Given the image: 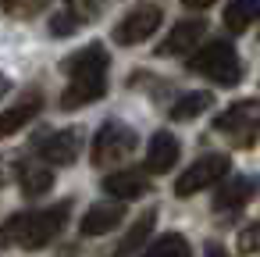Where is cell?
<instances>
[{
	"instance_id": "cell-18",
	"label": "cell",
	"mask_w": 260,
	"mask_h": 257,
	"mask_svg": "<svg viewBox=\"0 0 260 257\" xmlns=\"http://www.w3.org/2000/svg\"><path fill=\"white\" fill-rule=\"evenodd\" d=\"M210 104H214V97H210L207 90L185 93V97H178V100L171 104V122H192V118H200Z\"/></svg>"
},
{
	"instance_id": "cell-13",
	"label": "cell",
	"mask_w": 260,
	"mask_h": 257,
	"mask_svg": "<svg viewBox=\"0 0 260 257\" xmlns=\"http://www.w3.org/2000/svg\"><path fill=\"white\" fill-rule=\"evenodd\" d=\"M40 107H43V97H40V93H29L25 100H18L15 107H8L4 115H0V139H8V136H15L18 129H25V125L40 115Z\"/></svg>"
},
{
	"instance_id": "cell-9",
	"label": "cell",
	"mask_w": 260,
	"mask_h": 257,
	"mask_svg": "<svg viewBox=\"0 0 260 257\" xmlns=\"http://www.w3.org/2000/svg\"><path fill=\"white\" fill-rule=\"evenodd\" d=\"M207 36V25L200 22V18H189V22H178L164 40H160V47H157V54L160 58H178V54H185V50H192L200 40Z\"/></svg>"
},
{
	"instance_id": "cell-2",
	"label": "cell",
	"mask_w": 260,
	"mask_h": 257,
	"mask_svg": "<svg viewBox=\"0 0 260 257\" xmlns=\"http://www.w3.org/2000/svg\"><path fill=\"white\" fill-rule=\"evenodd\" d=\"M189 68L196 75H207L210 82L217 86H235L242 82V61L235 54V47L228 40H210L207 47H200L192 58H189Z\"/></svg>"
},
{
	"instance_id": "cell-5",
	"label": "cell",
	"mask_w": 260,
	"mask_h": 257,
	"mask_svg": "<svg viewBox=\"0 0 260 257\" xmlns=\"http://www.w3.org/2000/svg\"><path fill=\"white\" fill-rule=\"evenodd\" d=\"M224 175H228V157H224V154H207V157H200L196 164H189V168L175 179V196H192V193H200V189L221 182Z\"/></svg>"
},
{
	"instance_id": "cell-6",
	"label": "cell",
	"mask_w": 260,
	"mask_h": 257,
	"mask_svg": "<svg viewBox=\"0 0 260 257\" xmlns=\"http://www.w3.org/2000/svg\"><path fill=\"white\" fill-rule=\"evenodd\" d=\"M160 22H164V11H160L157 4H143V8L128 11V15L114 25V43H121V47H136V43L150 40V36L157 33Z\"/></svg>"
},
{
	"instance_id": "cell-22",
	"label": "cell",
	"mask_w": 260,
	"mask_h": 257,
	"mask_svg": "<svg viewBox=\"0 0 260 257\" xmlns=\"http://www.w3.org/2000/svg\"><path fill=\"white\" fill-rule=\"evenodd\" d=\"M239 253H260V218L239 232Z\"/></svg>"
},
{
	"instance_id": "cell-4",
	"label": "cell",
	"mask_w": 260,
	"mask_h": 257,
	"mask_svg": "<svg viewBox=\"0 0 260 257\" xmlns=\"http://www.w3.org/2000/svg\"><path fill=\"white\" fill-rule=\"evenodd\" d=\"M214 129L224 132V136H232L235 143L249 147L253 136H256V129H260V100H239V104H232L228 111L217 115Z\"/></svg>"
},
{
	"instance_id": "cell-10",
	"label": "cell",
	"mask_w": 260,
	"mask_h": 257,
	"mask_svg": "<svg viewBox=\"0 0 260 257\" xmlns=\"http://www.w3.org/2000/svg\"><path fill=\"white\" fill-rule=\"evenodd\" d=\"M104 189L118 200H136V196H146L150 193V175L139 172V168H125V172H111L104 179Z\"/></svg>"
},
{
	"instance_id": "cell-3",
	"label": "cell",
	"mask_w": 260,
	"mask_h": 257,
	"mask_svg": "<svg viewBox=\"0 0 260 257\" xmlns=\"http://www.w3.org/2000/svg\"><path fill=\"white\" fill-rule=\"evenodd\" d=\"M136 143H139V136H136L128 125L107 122V125L96 132V139H93V164H100V168L118 164V161H125V157L136 150Z\"/></svg>"
},
{
	"instance_id": "cell-26",
	"label": "cell",
	"mask_w": 260,
	"mask_h": 257,
	"mask_svg": "<svg viewBox=\"0 0 260 257\" xmlns=\"http://www.w3.org/2000/svg\"><path fill=\"white\" fill-rule=\"evenodd\" d=\"M207 257H228V253H224L217 243H210V246H207Z\"/></svg>"
},
{
	"instance_id": "cell-15",
	"label": "cell",
	"mask_w": 260,
	"mask_h": 257,
	"mask_svg": "<svg viewBox=\"0 0 260 257\" xmlns=\"http://www.w3.org/2000/svg\"><path fill=\"white\" fill-rule=\"evenodd\" d=\"M253 189H256V182H253V179H246V175H235V179H228V182L217 189V196H214V207H217V211L242 207V204L253 196Z\"/></svg>"
},
{
	"instance_id": "cell-14",
	"label": "cell",
	"mask_w": 260,
	"mask_h": 257,
	"mask_svg": "<svg viewBox=\"0 0 260 257\" xmlns=\"http://www.w3.org/2000/svg\"><path fill=\"white\" fill-rule=\"evenodd\" d=\"M121 218H125V207L121 204H96V207L86 211V218H82L79 229H82V236H104V232L118 229Z\"/></svg>"
},
{
	"instance_id": "cell-1",
	"label": "cell",
	"mask_w": 260,
	"mask_h": 257,
	"mask_svg": "<svg viewBox=\"0 0 260 257\" xmlns=\"http://www.w3.org/2000/svg\"><path fill=\"white\" fill-rule=\"evenodd\" d=\"M68 211L72 204H57V207H47V211H32V214H11L4 225H0V246H25V250H40L47 246L68 221Z\"/></svg>"
},
{
	"instance_id": "cell-27",
	"label": "cell",
	"mask_w": 260,
	"mask_h": 257,
	"mask_svg": "<svg viewBox=\"0 0 260 257\" xmlns=\"http://www.w3.org/2000/svg\"><path fill=\"white\" fill-rule=\"evenodd\" d=\"M8 90H11V82H8V79H4V75H0V97H4V93H8Z\"/></svg>"
},
{
	"instance_id": "cell-24",
	"label": "cell",
	"mask_w": 260,
	"mask_h": 257,
	"mask_svg": "<svg viewBox=\"0 0 260 257\" xmlns=\"http://www.w3.org/2000/svg\"><path fill=\"white\" fill-rule=\"evenodd\" d=\"M104 8V0H68V11L79 18V22H86V18H93L96 11Z\"/></svg>"
},
{
	"instance_id": "cell-17",
	"label": "cell",
	"mask_w": 260,
	"mask_h": 257,
	"mask_svg": "<svg viewBox=\"0 0 260 257\" xmlns=\"http://www.w3.org/2000/svg\"><path fill=\"white\" fill-rule=\"evenodd\" d=\"M153 225H157V211H143L136 221H132V229H128V236L121 239V246H118V257H128V253H136L150 236H153Z\"/></svg>"
},
{
	"instance_id": "cell-23",
	"label": "cell",
	"mask_w": 260,
	"mask_h": 257,
	"mask_svg": "<svg viewBox=\"0 0 260 257\" xmlns=\"http://www.w3.org/2000/svg\"><path fill=\"white\" fill-rule=\"evenodd\" d=\"M79 25H82V22H79L72 11H61V15L50 18V33H54V36H72V33H79Z\"/></svg>"
},
{
	"instance_id": "cell-19",
	"label": "cell",
	"mask_w": 260,
	"mask_h": 257,
	"mask_svg": "<svg viewBox=\"0 0 260 257\" xmlns=\"http://www.w3.org/2000/svg\"><path fill=\"white\" fill-rule=\"evenodd\" d=\"M143 257H192V246H189V239L182 232H168L157 243H150V250Z\"/></svg>"
},
{
	"instance_id": "cell-25",
	"label": "cell",
	"mask_w": 260,
	"mask_h": 257,
	"mask_svg": "<svg viewBox=\"0 0 260 257\" xmlns=\"http://www.w3.org/2000/svg\"><path fill=\"white\" fill-rule=\"evenodd\" d=\"M182 4H185V8H192V11H203V8H210V4H214V0H182Z\"/></svg>"
},
{
	"instance_id": "cell-16",
	"label": "cell",
	"mask_w": 260,
	"mask_h": 257,
	"mask_svg": "<svg viewBox=\"0 0 260 257\" xmlns=\"http://www.w3.org/2000/svg\"><path fill=\"white\" fill-rule=\"evenodd\" d=\"M253 22H260V0H232L224 8V25L232 33H246Z\"/></svg>"
},
{
	"instance_id": "cell-11",
	"label": "cell",
	"mask_w": 260,
	"mask_h": 257,
	"mask_svg": "<svg viewBox=\"0 0 260 257\" xmlns=\"http://www.w3.org/2000/svg\"><path fill=\"white\" fill-rule=\"evenodd\" d=\"M178 161V139L171 132H153L150 147H146V172L153 175H168Z\"/></svg>"
},
{
	"instance_id": "cell-8",
	"label": "cell",
	"mask_w": 260,
	"mask_h": 257,
	"mask_svg": "<svg viewBox=\"0 0 260 257\" xmlns=\"http://www.w3.org/2000/svg\"><path fill=\"white\" fill-rule=\"evenodd\" d=\"M79 150H82V129H64L40 143V154L47 164H75Z\"/></svg>"
},
{
	"instance_id": "cell-7",
	"label": "cell",
	"mask_w": 260,
	"mask_h": 257,
	"mask_svg": "<svg viewBox=\"0 0 260 257\" xmlns=\"http://www.w3.org/2000/svg\"><path fill=\"white\" fill-rule=\"evenodd\" d=\"M107 65H111V58H107V50L100 47V43H89V47H82V50H75L72 58H64V75H72V79H96V75H107Z\"/></svg>"
},
{
	"instance_id": "cell-21",
	"label": "cell",
	"mask_w": 260,
	"mask_h": 257,
	"mask_svg": "<svg viewBox=\"0 0 260 257\" xmlns=\"http://www.w3.org/2000/svg\"><path fill=\"white\" fill-rule=\"evenodd\" d=\"M0 8H4L11 18H32L47 8V0H0Z\"/></svg>"
},
{
	"instance_id": "cell-12",
	"label": "cell",
	"mask_w": 260,
	"mask_h": 257,
	"mask_svg": "<svg viewBox=\"0 0 260 257\" xmlns=\"http://www.w3.org/2000/svg\"><path fill=\"white\" fill-rule=\"evenodd\" d=\"M107 93V75H96V79H72L68 90L61 93V107L64 111H75V107H86L93 100H100Z\"/></svg>"
},
{
	"instance_id": "cell-20",
	"label": "cell",
	"mask_w": 260,
	"mask_h": 257,
	"mask_svg": "<svg viewBox=\"0 0 260 257\" xmlns=\"http://www.w3.org/2000/svg\"><path fill=\"white\" fill-rule=\"evenodd\" d=\"M50 186H54V172H50V168L29 164V168L22 172V193H25V196H43Z\"/></svg>"
}]
</instances>
